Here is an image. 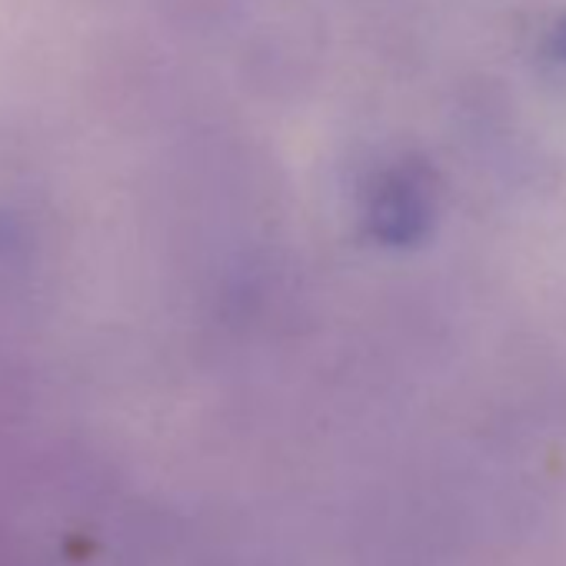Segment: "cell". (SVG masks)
<instances>
[{"instance_id": "cell-1", "label": "cell", "mask_w": 566, "mask_h": 566, "mask_svg": "<svg viewBox=\"0 0 566 566\" xmlns=\"http://www.w3.org/2000/svg\"><path fill=\"white\" fill-rule=\"evenodd\" d=\"M440 207V184L430 164L400 160L390 167L367 207V227L374 240L387 247H417L430 237Z\"/></svg>"}, {"instance_id": "cell-2", "label": "cell", "mask_w": 566, "mask_h": 566, "mask_svg": "<svg viewBox=\"0 0 566 566\" xmlns=\"http://www.w3.org/2000/svg\"><path fill=\"white\" fill-rule=\"evenodd\" d=\"M549 48H553V54L566 64V14L556 21V28H553V38H549Z\"/></svg>"}]
</instances>
